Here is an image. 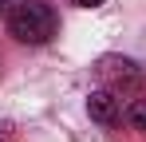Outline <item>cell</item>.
Wrapping results in <instances>:
<instances>
[{
    "mask_svg": "<svg viewBox=\"0 0 146 142\" xmlns=\"http://www.w3.org/2000/svg\"><path fill=\"white\" fill-rule=\"evenodd\" d=\"M12 138V122H0V142H8Z\"/></svg>",
    "mask_w": 146,
    "mask_h": 142,
    "instance_id": "obj_6",
    "label": "cell"
},
{
    "mask_svg": "<svg viewBox=\"0 0 146 142\" xmlns=\"http://www.w3.org/2000/svg\"><path fill=\"white\" fill-rule=\"evenodd\" d=\"M8 8H12V0H0V16H8Z\"/></svg>",
    "mask_w": 146,
    "mask_h": 142,
    "instance_id": "obj_7",
    "label": "cell"
},
{
    "mask_svg": "<svg viewBox=\"0 0 146 142\" xmlns=\"http://www.w3.org/2000/svg\"><path fill=\"white\" fill-rule=\"evenodd\" d=\"M63 4H71V8H99L103 0H63Z\"/></svg>",
    "mask_w": 146,
    "mask_h": 142,
    "instance_id": "obj_5",
    "label": "cell"
},
{
    "mask_svg": "<svg viewBox=\"0 0 146 142\" xmlns=\"http://www.w3.org/2000/svg\"><path fill=\"white\" fill-rule=\"evenodd\" d=\"M55 28H59V20L51 12V4H44V0H20L8 8V36L28 47L48 44L55 36Z\"/></svg>",
    "mask_w": 146,
    "mask_h": 142,
    "instance_id": "obj_1",
    "label": "cell"
},
{
    "mask_svg": "<svg viewBox=\"0 0 146 142\" xmlns=\"http://www.w3.org/2000/svg\"><path fill=\"white\" fill-rule=\"evenodd\" d=\"M99 79L103 83H111V87H122V83H138L142 79V71H138V63L134 59H126V55H103L95 63Z\"/></svg>",
    "mask_w": 146,
    "mask_h": 142,
    "instance_id": "obj_3",
    "label": "cell"
},
{
    "mask_svg": "<svg viewBox=\"0 0 146 142\" xmlns=\"http://www.w3.org/2000/svg\"><path fill=\"white\" fill-rule=\"evenodd\" d=\"M122 122H126L130 130L146 134V99H130V103L122 107Z\"/></svg>",
    "mask_w": 146,
    "mask_h": 142,
    "instance_id": "obj_4",
    "label": "cell"
},
{
    "mask_svg": "<svg viewBox=\"0 0 146 142\" xmlns=\"http://www.w3.org/2000/svg\"><path fill=\"white\" fill-rule=\"evenodd\" d=\"M87 115H91V122H99V126H115L122 118V99L111 87H99V91L87 95Z\"/></svg>",
    "mask_w": 146,
    "mask_h": 142,
    "instance_id": "obj_2",
    "label": "cell"
}]
</instances>
